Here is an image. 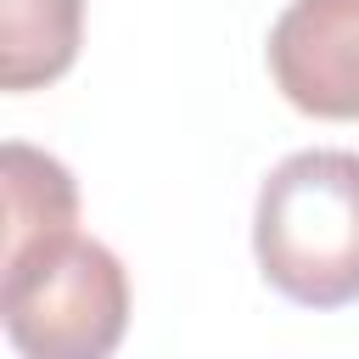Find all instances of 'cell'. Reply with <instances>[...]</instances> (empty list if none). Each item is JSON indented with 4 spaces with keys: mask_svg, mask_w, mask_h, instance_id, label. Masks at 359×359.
Segmentation results:
<instances>
[{
    "mask_svg": "<svg viewBox=\"0 0 359 359\" xmlns=\"http://www.w3.org/2000/svg\"><path fill=\"white\" fill-rule=\"evenodd\" d=\"M252 252L297 309L359 303V151L314 146L275 163L252 208Z\"/></svg>",
    "mask_w": 359,
    "mask_h": 359,
    "instance_id": "6da1fadb",
    "label": "cell"
},
{
    "mask_svg": "<svg viewBox=\"0 0 359 359\" xmlns=\"http://www.w3.org/2000/svg\"><path fill=\"white\" fill-rule=\"evenodd\" d=\"M0 325L28 359H107L129 325V275L79 230L45 236L0 258Z\"/></svg>",
    "mask_w": 359,
    "mask_h": 359,
    "instance_id": "7a4b0ae2",
    "label": "cell"
},
{
    "mask_svg": "<svg viewBox=\"0 0 359 359\" xmlns=\"http://www.w3.org/2000/svg\"><path fill=\"white\" fill-rule=\"evenodd\" d=\"M275 90L331 123H359V0H292L269 28Z\"/></svg>",
    "mask_w": 359,
    "mask_h": 359,
    "instance_id": "3957f363",
    "label": "cell"
},
{
    "mask_svg": "<svg viewBox=\"0 0 359 359\" xmlns=\"http://www.w3.org/2000/svg\"><path fill=\"white\" fill-rule=\"evenodd\" d=\"M0 191H6L0 258L34 247L45 236L79 230V185H73V174L50 151L22 146V140H6V151H0Z\"/></svg>",
    "mask_w": 359,
    "mask_h": 359,
    "instance_id": "277c9868",
    "label": "cell"
},
{
    "mask_svg": "<svg viewBox=\"0 0 359 359\" xmlns=\"http://www.w3.org/2000/svg\"><path fill=\"white\" fill-rule=\"evenodd\" d=\"M84 39V0H0V84H56Z\"/></svg>",
    "mask_w": 359,
    "mask_h": 359,
    "instance_id": "5b68a950",
    "label": "cell"
}]
</instances>
